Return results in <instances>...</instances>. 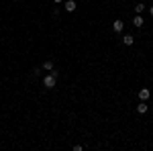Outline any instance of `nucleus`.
Returning <instances> with one entry per match:
<instances>
[{
  "label": "nucleus",
  "instance_id": "1",
  "mask_svg": "<svg viewBox=\"0 0 153 151\" xmlns=\"http://www.w3.org/2000/svg\"><path fill=\"white\" fill-rule=\"evenodd\" d=\"M57 72H55V70H51V72H49V76H45V78H43V86H45V88H49V90H51V88H55V82H57Z\"/></svg>",
  "mask_w": 153,
  "mask_h": 151
},
{
  "label": "nucleus",
  "instance_id": "2",
  "mask_svg": "<svg viewBox=\"0 0 153 151\" xmlns=\"http://www.w3.org/2000/svg\"><path fill=\"white\" fill-rule=\"evenodd\" d=\"M63 8H65L68 12H74V10H76V8H78L76 0H65V2H63Z\"/></svg>",
  "mask_w": 153,
  "mask_h": 151
},
{
  "label": "nucleus",
  "instance_id": "3",
  "mask_svg": "<svg viewBox=\"0 0 153 151\" xmlns=\"http://www.w3.org/2000/svg\"><path fill=\"white\" fill-rule=\"evenodd\" d=\"M149 96H151V92H149L147 88H141V90H139V100H143V102H145Z\"/></svg>",
  "mask_w": 153,
  "mask_h": 151
},
{
  "label": "nucleus",
  "instance_id": "4",
  "mask_svg": "<svg viewBox=\"0 0 153 151\" xmlns=\"http://www.w3.org/2000/svg\"><path fill=\"white\" fill-rule=\"evenodd\" d=\"M122 29H125V23H122V21H115V23H112V31H115V33H120Z\"/></svg>",
  "mask_w": 153,
  "mask_h": 151
},
{
  "label": "nucleus",
  "instance_id": "5",
  "mask_svg": "<svg viewBox=\"0 0 153 151\" xmlns=\"http://www.w3.org/2000/svg\"><path fill=\"white\" fill-rule=\"evenodd\" d=\"M143 23H145V21H143V16H141V14H135V19H133V25L139 29V27H143Z\"/></svg>",
  "mask_w": 153,
  "mask_h": 151
},
{
  "label": "nucleus",
  "instance_id": "6",
  "mask_svg": "<svg viewBox=\"0 0 153 151\" xmlns=\"http://www.w3.org/2000/svg\"><path fill=\"white\" fill-rule=\"evenodd\" d=\"M122 43H125V45H133V43H135V37H133V35H125V37H122Z\"/></svg>",
  "mask_w": 153,
  "mask_h": 151
},
{
  "label": "nucleus",
  "instance_id": "7",
  "mask_svg": "<svg viewBox=\"0 0 153 151\" xmlns=\"http://www.w3.org/2000/svg\"><path fill=\"white\" fill-rule=\"evenodd\" d=\"M137 113H139V114L147 113V104H143V100H141V104H137Z\"/></svg>",
  "mask_w": 153,
  "mask_h": 151
},
{
  "label": "nucleus",
  "instance_id": "8",
  "mask_svg": "<svg viewBox=\"0 0 153 151\" xmlns=\"http://www.w3.org/2000/svg\"><path fill=\"white\" fill-rule=\"evenodd\" d=\"M43 70L51 72V70H55V63H53V61H45V63H43Z\"/></svg>",
  "mask_w": 153,
  "mask_h": 151
},
{
  "label": "nucleus",
  "instance_id": "9",
  "mask_svg": "<svg viewBox=\"0 0 153 151\" xmlns=\"http://www.w3.org/2000/svg\"><path fill=\"white\" fill-rule=\"evenodd\" d=\"M143 10H145V4H137V6H135V12H137V14H141Z\"/></svg>",
  "mask_w": 153,
  "mask_h": 151
},
{
  "label": "nucleus",
  "instance_id": "10",
  "mask_svg": "<svg viewBox=\"0 0 153 151\" xmlns=\"http://www.w3.org/2000/svg\"><path fill=\"white\" fill-rule=\"evenodd\" d=\"M53 2H55V4H61V2H63V0H53Z\"/></svg>",
  "mask_w": 153,
  "mask_h": 151
},
{
  "label": "nucleus",
  "instance_id": "11",
  "mask_svg": "<svg viewBox=\"0 0 153 151\" xmlns=\"http://www.w3.org/2000/svg\"><path fill=\"white\" fill-rule=\"evenodd\" d=\"M149 14H151V16H153V6H151V8H149Z\"/></svg>",
  "mask_w": 153,
  "mask_h": 151
}]
</instances>
